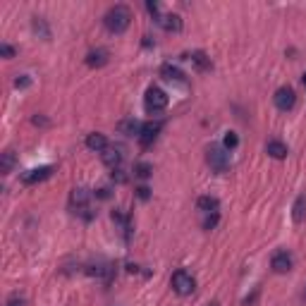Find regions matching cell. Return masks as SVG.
I'll return each mask as SVG.
<instances>
[{
	"label": "cell",
	"mask_w": 306,
	"mask_h": 306,
	"mask_svg": "<svg viewBox=\"0 0 306 306\" xmlns=\"http://www.w3.org/2000/svg\"><path fill=\"white\" fill-rule=\"evenodd\" d=\"M129 22H132V10L127 8V5L110 8L106 12V17H103V24H106V29H108L110 34H125L127 29H129Z\"/></svg>",
	"instance_id": "1"
},
{
	"label": "cell",
	"mask_w": 306,
	"mask_h": 306,
	"mask_svg": "<svg viewBox=\"0 0 306 306\" xmlns=\"http://www.w3.org/2000/svg\"><path fill=\"white\" fill-rule=\"evenodd\" d=\"M100 158H103V163L108 165V168H120V163H122V153L117 151V148H106V151L100 153Z\"/></svg>",
	"instance_id": "15"
},
{
	"label": "cell",
	"mask_w": 306,
	"mask_h": 306,
	"mask_svg": "<svg viewBox=\"0 0 306 306\" xmlns=\"http://www.w3.org/2000/svg\"><path fill=\"white\" fill-rule=\"evenodd\" d=\"M301 81H304V86H306V72H304V77H301Z\"/></svg>",
	"instance_id": "30"
},
{
	"label": "cell",
	"mask_w": 306,
	"mask_h": 306,
	"mask_svg": "<svg viewBox=\"0 0 306 306\" xmlns=\"http://www.w3.org/2000/svg\"><path fill=\"white\" fill-rule=\"evenodd\" d=\"M304 299H306V292H304Z\"/></svg>",
	"instance_id": "31"
},
{
	"label": "cell",
	"mask_w": 306,
	"mask_h": 306,
	"mask_svg": "<svg viewBox=\"0 0 306 306\" xmlns=\"http://www.w3.org/2000/svg\"><path fill=\"white\" fill-rule=\"evenodd\" d=\"M266 153H268L270 158H275V161H282V158H287V146L282 144V141H268L266 144Z\"/></svg>",
	"instance_id": "14"
},
{
	"label": "cell",
	"mask_w": 306,
	"mask_h": 306,
	"mask_svg": "<svg viewBox=\"0 0 306 306\" xmlns=\"http://www.w3.org/2000/svg\"><path fill=\"white\" fill-rule=\"evenodd\" d=\"M163 129V122H144V127H141V134H139V141H141V146H151L153 141H156V136H158V132Z\"/></svg>",
	"instance_id": "8"
},
{
	"label": "cell",
	"mask_w": 306,
	"mask_h": 306,
	"mask_svg": "<svg viewBox=\"0 0 306 306\" xmlns=\"http://www.w3.org/2000/svg\"><path fill=\"white\" fill-rule=\"evenodd\" d=\"M8 306H24V297H19L17 292H15V294H10Z\"/></svg>",
	"instance_id": "25"
},
{
	"label": "cell",
	"mask_w": 306,
	"mask_h": 306,
	"mask_svg": "<svg viewBox=\"0 0 306 306\" xmlns=\"http://www.w3.org/2000/svg\"><path fill=\"white\" fill-rule=\"evenodd\" d=\"M89 198H91V194L86 189H74L72 191V198H70V201H72V206L77 208L74 213L84 216L86 220H91V213H86V211H89Z\"/></svg>",
	"instance_id": "7"
},
{
	"label": "cell",
	"mask_w": 306,
	"mask_h": 306,
	"mask_svg": "<svg viewBox=\"0 0 306 306\" xmlns=\"http://www.w3.org/2000/svg\"><path fill=\"white\" fill-rule=\"evenodd\" d=\"M156 24H161L165 31H180L182 17L180 15H161V17H156Z\"/></svg>",
	"instance_id": "10"
},
{
	"label": "cell",
	"mask_w": 306,
	"mask_h": 306,
	"mask_svg": "<svg viewBox=\"0 0 306 306\" xmlns=\"http://www.w3.org/2000/svg\"><path fill=\"white\" fill-rule=\"evenodd\" d=\"M206 161L218 175H225V172L230 170V153H227L223 146H211L206 151Z\"/></svg>",
	"instance_id": "2"
},
{
	"label": "cell",
	"mask_w": 306,
	"mask_h": 306,
	"mask_svg": "<svg viewBox=\"0 0 306 306\" xmlns=\"http://www.w3.org/2000/svg\"><path fill=\"white\" fill-rule=\"evenodd\" d=\"M0 53H3V58H15V48L8 43H3L0 45Z\"/></svg>",
	"instance_id": "26"
},
{
	"label": "cell",
	"mask_w": 306,
	"mask_h": 306,
	"mask_svg": "<svg viewBox=\"0 0 306 306\" xmlns=\"http://www.w3.org/2000/svg\"><path fill=\"white\" fill-rule=\"evenodd\" d=\"M106 63H108V50H103V48H96V50H91L86 55V65L89 67H103Z\"/></svg>",
	"instance_id": "12"
},
{
	"label": "cell",
	"mask_w": 306,
	"mask_h": 306,
	"mask_svg": "<svg viewBox=\"0 0 306 306\" xmlns=\"http://www.w3.org/2000/svg\"><path fill=\"white\" fill-rule=\"evenodd\" d=\"M136 196L141 198V201H146V198L151 196V189H148V187H139V189H136Z\"/></svg>",
	"instance_id": "27"
},
{
	"label": "cell",
	"mask_w": 306,
	"mask_h": 306,
	"mask_svg": "<svg viewBox=\"0 0 306 306\" xmlns=\"http://www.w3.org/2000/svg\"><path fill=\"white\" fill-rule=\"evenodd\" d=\"M273 100H275V106H278L282 113H287V110H292L294 106H297V93H294L292 86H282V89L275 91Z\"/></svg>",
	"instance_id": "5"
},
{
	"label": "cell",
	"mask_w": 306,
	"mask_h": 306,
	"mask_svg": "<svg viewBox=\"0 0 306 306\" xmlns=\"http://www.w3.org/2000/svg\"><path fill=\"white\" fill-rule=\"evenodd\" d=\"M172 289H175L180 297H189L191 292L196 289V280L191 278V273H187V270H177V273L172 275Z\"/></svg>",
	"instance_id": "4"
},
{
	"label": "cell",
	"mask_w": 306,
	"mask_h": 306,
	"mask_svg": "<svg viewBox=\"0 0 306 306\" xmlns=\"http://www.w3.org/2000/svg\"><path fill=\"white\" fill-rule=\"evenodd\" d=\"M218 225V213H208V218L203 220V230H213Z\"/></svg>",
	"instance_id": "24"
},
{
	"label": "cell",
	"mask_w": 306,
	"mask_h": 306,
	"mask_svg": "<svg viewBox=\"0 0 306 306\" xmlns=\"http://www.w3.org/2000/svg\"><path fill=\"white\" fill-rule=\"evenodd\" d=\"M34 31H36V34L41 31V36H43V38L50 36V31H48V27H45V22L41 17H34Z\"/></svg>",
	"instance_id": "23"
},
{
	"label": "cell",
	"mask_w": 306,
	"mask_h": 306,
	"mask_svg": "<svg viewBox=\"0 0 306 306\" xmlns=\"http://www.w3.org/2000/svg\"><path fill=\"white\" fill-rule=\"evenodd\" d=\"M191 63L196 65L201 72H206V70H211V67H213V65H211V58H208L203 50H194V53H191Z\"/></svg>",
	"instance_id": "19"
},
{
	"label": "cell",
	"mask_w": 306,
	"mask_h": 306,
	"mask_svg": "<svg viewBox=\"0 0 306 306\" xmlns=\"http://www.w3.org/2000/svg\"><path fill=\"white\" fill-rule=\"evenodd\" d=\"M12 168H15V153L5 151V153H3V161H0V170L8 175V172H12Z\"/></svg>",
	"instance_id": "20"
},
{
	"label": "cell",
	"mask_w": 306,
	"mask_h": 306,
	"mask_svg": "<svg viewBox=\"0 0 306 306\" xmlns=\"http://www.w3.org/2000/svg\"><path fill=\"white\" fill-rule=\"evenodd\" d=\"M198 211H203V213H218V208H220V201L216 196H201L196 201Z\"/></svg>",
	"instance_id": "18"
},
{
	"label": "cell",
	"mask_w": 306,
	"mask_h": 306,
	"mask_svg": "<svg viewBox=\"0 0 306 306\" xmlns=\"http://www.w3.org/2000/svg\"><path fill=\"white\" fill-rule=\"evenodd\" d=\"M223 144H225V151H232V148H237L239 139H237V134H234V132H225V139H223Z\"/></svg>",
	"instance_id": "22"
},
{
	"label": "cell",
	"mask_w": 306,
	"mask_h": 306,
	"mask_svg": "<svg viewBox=\"0 0 306 306\" xmlns=\"http://www.w3.org/2000/svg\"><path fill=\"white\" fill-rule=\"evenodd\" d=\"M151 163H136V168H134V175L136 177H141V180H146V177H151Z\"/></svg>",
	"instance_id": "21"
},
{
	"label": "cell",
	"mask_w": 306,
	"mask_h": 306,
	"mask_svg": "<svg viewBox=\"0 0 306 306\" xmlns=\"http://www.w3.org/2000/svg\"><path fill=\"white\" fill-rule=\"evenodd\" d=\"M161 77L168 81H184V74H182L180 67H172L170 63H165L161 67Z\"/></svg>",
	"instance_id": "17"
},
{
	"label": "cell",
	"mask_w": 306,
	"mask_h": 306,
	"mask_svg": "<svg viewBox=\"0 0 306 306\" xmlns=\"http://www.w3.org/2000/svg\"><path fill=\"white\" fill-rule=\"evenodd\" d=\"M53 175V168L50 165H43V168H36V170H29L22 175V182L24 184H36V182H43Z\"/></svg>",
	"instance_id": "9"
},
{
	"label": "cell",
	"mask_w": 306,
	"mask_h": 306,
	"mask_svg": "<svg viewBox=\"0 0 306 306\" xmlns=\"http://www.w3.org/2000/svg\"><path fill=\"white\" fill-rule=\"evenodd\" d=\"M86 146H89L91 151H98V153H103L106 148H108V139L103 134H98V132H93V134H89L86 136Z\"/></svg>",
	"instance_id": "13"
},
{
	"label": "cell",
	"mask_w": 306,
	"mask_h": 306,
	"mask_svg": "<svg viewBox=\"0 0 306 306\" xmlns=\"http://www.w3.org/2000/svg\"><path fill=\"white\" fill-rule=\"evenodd\" d=\"M294 266V259H292V253L287 249H280V251L273 253V259H270V268L275 270V273H289Z\"/></svg>",
	"instance_id": "6"
},
{
	"label": "cell",
	"mask_w": 306,
	"mask_h": 306,
	"mask_svg": "<svg viewBox=\"0 0 306 306\" xmlns=\"http://www.w3.org/2000/svg\"><path fill=\"white\" fill-rule=\"evenodd\" d=\"M144 106L148 113H161V110L168 108V93L158 86H151L144 96Z\"/></svg>",
	"instance_id": "3"
},
{
	"label": "cell",
	"mask_w": 306,
	"mask_h": 306,
	"mask_svg": "<svg viewBox=\"0 0 306 306\" xmlns=\"http://www.w3.org/2000/svg\"><path fill=\"white\" fill-rule=\"evenodd\" d=\"M15 86H17V89H24V86H29V77H27V74H22V77L15 81Z\"/></svg>",
	"instance_id": "29"
},
{
	"label": "cell",
	"mask_w": 306,
	"mask_h": 306,
	"mask_svg": "<svg viewBox=\"0 0 306 306\" xmlns=\"http://www.w3.org/2000/svg\"><path fill=\"white\" fill-rule=\"evenodd\" d=\"M113 180L122 184V182H127V175H122V170H120V168H115V170H113Z\"/></svg>",
	"instance_id": "28"
},
{
	"label": "cell",
	"mask_w": 306,
	"mask_h": 306,
	"mask_svg": "<svg viewBox=\"0 0 306 306\" xmlns=\"http://www.w3.org/2000/svg\"><path fill=\"white\" fill-rule=\"evenodd\" d=\"M141 122H136L134 117H129V120H122L120 125H117V132L120 134H127V136H139L141 134Z\"/></svg>",
	"instance_id": "11"
},
{
	"label": "cell",
	"mask_w": 306,
	"mask_h": 306,
	"mask_svg": "<svg viewBox=\"0 0 306 306\" xmlns=\"http://www.w3.org/2000/svg\"><path fill=\"white\" fill-rule=\"evenodd\" d=\"M292 218H294V223H304V218H306V194H299L297 196L294 206H292Z\"/></svg>",
	"instance_id": "16"
}]
</instances>
